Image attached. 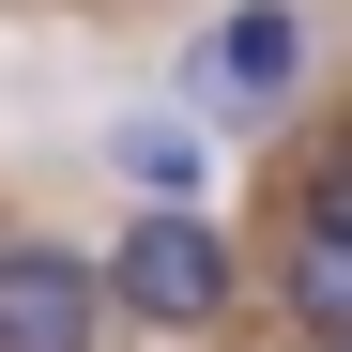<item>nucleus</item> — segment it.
<instances>
[{
  "instance_id": "2",
  "label": "nucleus",
  "mask_w": 352,
  "mask_h": 352,
  "mask_svg": "<svg viewBox=\"0 0 352 352\" xmlns=\"http://www.w3.org/2000/svg\"><path fill=\"white\" fill-rule=\"evenodd\" d=\"M92 337H107V261L16 230L0 245V352H92Z\"/></svg>"
},
{
  "instance_id": "1",
  "label": "nucleus",
  "mask_w": 352,
  "mask_h": 352,
  "mask_svg": "<svg viewBox=\"0 0 352 352\" xmlns=\"http://www.w3.org/2000/svg\"><path fill=\"white\" fill-rule=\"evenodd\" d=\"M107 307H138V322H214V307H230V245H214L184 199H153V214H123V245H107Z\"/></svg>"
},
{
  "instance_id": "5",
  "label": "nucleus",
  "mask_w": 352,
  "mask_h": 352,
  "mask_svg": "<svg viewBox=\"0 0 352 352\" xmlns=\"http://www.w3.org/2000/svg\"><path fill=\"white\" fill-rule=\"evenodd\" d=\"M123 168H138L153 199H199V138L184 123H123Z\"/></svg>"
},
{
  "instance_id": "4",
  "label": "nucleus",
  "mask_w": 352,
  "mask_h": 352,
  "mask_svg": "<svg viewBox=\"0 0 352 352\" xmlns=\"http://www.w3.org/2000/svg\"><path fill=\"white\" fill-rule=\"evenodd\" d=\"M291 322L307 337H352V230L291 199Z\"/></svg>"
},
{
  "instance_id": "3",
  "label": "nucleus",
  "mask_w": 352,
  "mask_h": 352,
  "mask_svg": "<svg viewBox=\"0 0 352 352\" xmlns=\"http://www.w3.org/2000/svg\"><path fill=\"white\" fill-rule=\"evenodd\" d=\"M291 77H307V16L291 0H245V16H214V46H199V107L214 123H261V107H291Z\"/></svg>"
},
{
  "instance_id": "6",
  "label": "nucleus",
  "mask_w": 352,
  "mask_h": 352,
  "mask_svg": "<svg viewBox=\"0 0 352 352\" xmlns=\"http://www.w3.org/2000/svg\"><path fill=\"white\" fill-rule=\"evenodd\" d=\"M307 214H337V230H352V138H322V168H307Z\"/></svg>"
}]
</instances>
